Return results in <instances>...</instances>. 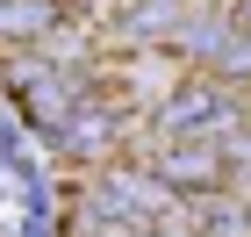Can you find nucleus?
<instances>
[{"label": "nucleus", "mask_w": 251, "mask_h": 237, "mask_svg": "<svg viewBox=\"0 0 251 237\" xmlns=\"http://www.w3.org/2000/svg\"><path fill=\"white\" fill-rule=\"evenodd\" d=\"M237 115H244L237 94H223L215 79H187V86L165 101V115H158V122H165L173 137H230Z\"/></svg>", "instance_id": "obj_1"}, {"label": "nucleus", "mask_w": 251, "mask_h": 237, "mask_svg": "<svg viewBox=\"0 0 251 237\" xmlns=\"http://www.w3.org/2000/svg\"><path fill=\"white\" fill-rule=\"evenodd\" d=\"M223 173H230V158H223L215 137H179V144H165V158H158V180H165L173 194H215Z\"/></svg>", "instance_id": "obj_2"}, {"label": "nucleus", "mask_w": 251, "mask_h": 237, "mask_svg": "<svg viewBox=\"0 0 251 237\" xmlns=\"http://www.w3.org/2000/svg\"><path fill=\"white\" fill-rule=\"evenodd\" d=\"M58 22V0H0V36H43Z\"/></svg>", "instance_id": "obj_4"}, {"label": "nucleus", "mask_w": 251, "mask_h": 237, "mask_svg": "<svg viewBox=\"0 0 251 237\" xmlns=\"http://www.w3.org/2000/svg\"><path fill=\"white\" fill-rule=\"evenodd\" d=\"M108 137H115L108 108H86V101H79L72 122H65V144H72V151H108Z\"/></svg>", "instance_id": "obj_5"}, {"label": "nucleus", "mask_w": 251, "mask_h": 237, "mask_svg": "<svg viewBox=\"0 0 251 237\" xmlns=\"http://www.w3.org/2000/svg\"><path fill=\"white\" fill-rule=\"evenodd\" d=\"M194 223L208 237H251V209L223 201V187H215V194H194Z\"/></svg>", "instance_id": "obj_3"}, {"label": "nucleus", "mask_w": 251, "mask_h": 237, "mask_svg": "<svg viewBox=\"0 0 251 237\" xmlns=\"http://www.w3.org/2000/svg\"><path fill=\"white\" fill-rule=\"evenodd\" d=\"M165 237H173V230H165Z\"/></svg>", "instance_id": "obj_8"}, {"label": "nucleus", "mask_w": 251, "mask_h": 237, "mask_svg": "<svg viewBox=\"0 0 251 237\" xmlns=\"http://www.w3.org/2000/svg\"><path fill=\"white\" fill-rule=\"evenodd\" d=\"M208 65H215V72H223V79H251V29H237V22H230V29L215 36Z\"/></svg>", "instance_id": "obj_6"}, {"label": "nucleus", "mask_w": 251, "mask_h": 237, "mask_svg": "<svg viewBox=\"0 0 251 237\" xmlns=\"http://www.w3.org/2000/svg\"><path fill=\"white\" fill-rule=\"evenodd\" d=\"M230 22H237V29H251V0H237V7H230Z\"/></svg>", "instance_id": "obj_7"}]
</instances>
